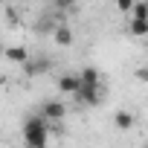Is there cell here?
I'll return each mask as SVG.
<instances>
[{"instance_id":"cell-8","label":"cell","mask_w":148,"mask_h":148,"mask_svg":"<svg viewBox=\"0 0 148 148\" xmlns=\"http://www.w3.org/2000/svg\"><path fill=\"white\" fill-rule=\"evenodd\" d=\"M134 21H148V6H145V0H134V6L128 12Z\"/></svg>"},{"instance_id":"cell-6","label":"cell","mask_w":148,"mask_h":148,"mask_svg":"<svg viewBox=\"0 0 148 148\" xmlns=\"http://www.w3.org/2000/svg\"><path fill=\"white\" fill-rule=\"evenodd\" d=\"M6 58L15 61V64H26V61H29V52H26L23 47H6Z\"/></svg>"},{"instance_id":"cell-5","label":"cell","mask_w":148,"mask_h":148,"mask_svg":"<svg viewBox=\"0 0 148 148\" xmlns=\"http://www.w3.org/2000/svg\"><path fill=\"white\" fill-rule=\"evenodd\" d=\"M52 38H55L58 47H70V44H73V32H70V26H55V29H52Z\"/></svg>"},{"instance_id":"cell-12","label":"cell","mask_w":148,"mask_h":148,"mask_svg":"<svg viewBox=\"0 0 148 148\" xmlns=\"http://www.w3.org/2000/svg\"><path fill=\"white\" fill-rule=\"evenodd\" d=\"M131 6H134V0H116V9H119V12H125V15L131 12Z\"/></svg>"},{"instance_id":"cell-1","label":"cell","mask_w":148,"mask_h":148,"mask_svg":"<svg viewBox=\"0 0 148 148\" xmlns=\"http://www.w3.org/2000/svg\"><path fill=\"white\" fill-rule=\"evenodd\" d=\"M49 131H47V119L44 116H29L23 125V142L26 148H47Z\"/></svg>"},{"instance_id":"cell-13","label":"cell","mask_w":148,"mask_h":148,"mask_svg":"<svg viewBox=\"0 0 148 148\" xmlns=\"http://www.w3.org/2000/svg\"><path fill=\"white\" fill-rule=\"evenodd\" d=\"M52 3H55V9H70L76 0H52Z\"/></svg>"},{"instance_id":"cell-3","label":"cell","mask_w":148,"mask_h":148,"mask_svg":"<svg viewBox=\"0 0 148 148\" xmlns=\"http://www.w3.org/2000/svg\"><path fill=\"white\" fill-rule=\"evenodd\" d=\"M41 116H44L47 122H61V119L67 116V105H64V102H52V99H49V102H44V105H41Z\"/></svg>"},{"instance_id":"cell-11","label":"cell","mask_w":148,"mask_h":148,"mask_svg":"<svg viewBox=\"0 0 148 148\" xmlns=\"http://www.w3.org/2000/svg\"><path fill=\"white\" fill-rule=\"evenodd\" d=\"M23 70L29 73V76H38V73H44V70H47V61H41V64H32V61H26V64H23Z\"/></svg>"},{"instance_id":"cell-7","label":"cell","mask_w":148,"mask_h":148,"mask_svg":"<svg viewBox=\"0 0 148 148\" xmlns=\"http://www.w3.org/2000/svg\"><path fill=\"white\" fill-rule=\"evenodd\" d=\"M58 90L61 93H76L79 90V76H61L58 79Z\"/></svg>"},{"instance_id":"cell-10","label":"cell","mask_w":148,"mask_h":148,"mask_svg":"<svg viewBox=\"0 0 148 148\" xmlns=\"http://www.w3.org/2000/svg\"><path fill=\"white\" fill-rule=\"evenodd\" d=\"M131 35L145 38V35H148V21H131Z\"/></svg>"},{"instance_id":"cell-4","label":"cell","mask_w":148,"mask_h":148,"mask_svg":"<svg viewBox=\"0 0 148 148\" xmlns=\"http://www.w3.org/2000/svg\"><path fill=\"white\" fill-rule=\"evenodd\" d=\"M96 84H102L99 70H96V67H84V70L79 73V87H96Z\"/></svg>"},{"instance_id":"cell-2","label":"cell","mask_w":148,"mask_h":148,"mask_svg":"<svg viewBox=\"0 0 148 148\" xmlns=\"http://www.w3.org/2000/svg\"><path fill=\"white\" fill-rule=\"evenodd\" d=\"M76 102L79 105H87V108H96L102 99H105V90H102V84H96V87H79L76 93Z\"/></svg>"},{"instance_id":"cell-9","label":"cell","mask_w":148,"mask_h":148,"mask_svg":"<svg viewBox=\"0 0 148 148\" xmlns=\"http://www.w3.org/2000/svg\"><path fill=\"white\" fill-rule=\"evenodd\" d=\"M113 122H116L119 131H131V128H134V116H131L128 110H119V113L113 116Z\"/></svg>"}]
</instances>
